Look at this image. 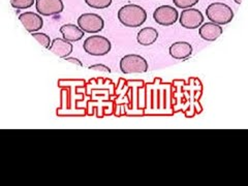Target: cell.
Returning <instances> with one entry per match:
<instances>
[{"label": "cell", "mask_w": 248, "mask_h": 186, "mask_svg": "<svg viewBox=\"0 0 248 186\" xmlns=\"http://www.w3.org/2000/svg\"><path fill=\"white\" fill-rule=\"evenodd\" d=\"M145 82L119 79L115 87L114 115L117 117H142L145 112Z\"/></svg>", "instance_id": "obj_1"}, {"label": "cell", "mask_w": 248, "mask_h": 186, "mask_svg": "<svg viewBox=\"0 0 248 186\" xmlns=\"http://www.w3.org/2000/svg\"><path fill=\"white\" fill-rule=\"evenodd\" d=\"M170 83L174 114L183 113L186 118H193L203 112V107L200 103L203 95V84L200 79H176Z\"/></svg>", "instance_id": "obj_2"}, {"label": "cell", "mask_w": 248, "mask_h": 186, "mask_svg": "<svg viewBox=\"0 0 248 186\" xmlns=\"http://www.w3.org/2000/svg\"><path fill=\"white\" fill-rule=\"evenodd\" d=\"M144 116H174L172 102V83L160 78L145 84Z\"/></svg>", "instance_id": "obj_3"}, {"label": "cell", "mask_w": 248, "mask_h": 186, "mask_svg": "<svg viewBox=\"0 0 248 186\" xmlns=\"http://www.w3.org/2000/svg\"><path fill=\"white\" fill-rule=\"evenodd\" d=\"M83 80H59L58 86L61 88V106L57 110L60 117L65 116H84L87 114L86 108L79 106L84 94L79 90L84 87Z\"/></svg>", "instance_id": "obj_4"}, {"label": "cell", "mask_w": 248, "mask_h": 186, "mask_svg": "<svg viewBox=\"0 0 248 186\" xmlns=\"http://www.w3.org/2000/svg\"><path fill=\"white\" fill-rule=\"evenodd\" d=\"M118 20L124 26L137 28L146 22L147 12L141 5L126 4L118 11Z\"/></svg>", "instance_id": "obj_5"}, {"label": "cell", "mask_w": 248, "mask_h": 186, "mask_svg": "<svg viewBox=\"0 0 248 186\" xmlns=\"http://www.w3.org/2000/svg\"><path fill=\"white\" fill-rule=\"evenodd\" d=\"M206 16L215 24L227 25L234 19V12L226 3L213 2L206 9Z\"/></svg>", "instance_id": "obj_6"}, {"label": "cell", "mask_w": 248, "mask_h": 186, "mask_svg": "<svg viewBox=\"0 0 248 186\" xmlns=\"http://www.w3.org/2000/svg\"><path fill=\"white\" fill-rule=\"evenodd\" d=\"M83 49L91 56H105L112 49L111 42L102 35H91L85 40Z\"/></svg>", "instance_id": "obj_7"}, {"label": "cell", "mask_w": 248, "mask_h": 186, "mask_svg": "<svg viewBox=\"0 0 248 186\" xmlns=\"http://www.w3.org/2000/svg\"><path fill=\"white\" fill-rule=\"evenodd\" d=\"M120 69L123 74H144L148 71V62L138 54H128L120 60Z\"/></svg>", "instance_id": "obj_8"}, {"label": "cell", "mask_w": 248, "mask_h": 186, "mask_svg": "<svg viewBox=\"0 0 248 186\" xmlns=\"http://www.w3.org/2000/svg\"><path fill=\"white\" fill-rule=\"evenodd\" d=\"M78 26L85 33H98L105 27V21L97 14L86 13L78 18Z\"/></svg>", "instance_id": "obj_9"}, {"label": "cell", "mask_w": 248, "mask_h": 186, "mask_svg": "<svg viewBox=\"0 0 248 186\" xmlns=\"http://www.w3.org/2000/svg\"><path fill=\"white\" fill-rule=\"evenodd\" d=\"M153 19L161 26H172L179 19L177 9L170 5H161L153 13Z\"/></svg>", "instance_id": "obj_10"}, {"label": "cell", "mask_w": 248, "mask_h": 186, "mask_svg": "<svg viewBox=\"0 0 248 186\" xmlns=\"http://www.w3.org/2000/svg\"><path fill=\"white\" fill-rule=\"evenodd\" d=\"M179 22L186 29H197L204 23V16L197 9H185L182 11Z\"/></svg>", "instance_id": "obj_11"}, {"label": "cell", "mask_w": 248, "mask_h": 186, "mask_svg": "<svg viewBox=\"0 0 248 186\" xmlns=\"http://www.w3.org/2000/svg\"><path fill=\"white\" fill-rule=\"evenodd\" d=\"M35 9L38 15L50 17L63 12L64 4L62 0H35Z\"/></svg>", "instance_id": "obj_12"}, {"label": "cell", "mask_w": 248, "mask_h": 186, "mask_svg": "<svg viewBox=\"0 0 248 186\" xmlns=\"http://www.w3.org/2000/svg\"><path fill=\"white\" fill-rule=\"evenodd\" d=\"M19 20L25 27V29L30 33L37 32L44 26V20L41 15L32 13V12H25L19 16Z\"/></svg>", "instance_id": "obj_13"}, {"label": "cell", "mask_w": 248, "mask_h": 186, "mask_svg": "<svg viewBox=\"0 0 248 186\" xmlns=\"http://www.w3.org/2000/svg\"><path fill=\"white\" fill-rule=\"evenodd\" d=\"M222 33V27L213 22H207L201 25L199 29V34L206 42H214Z\"/></svg>", "instance_id": "obj_14"}, {"label": "cell", "mask_w": 248, "mask_h": 186, "mask_svg": "<svg viewBox=\"0 0 248 186\" xmlns=\"http://www.w3.org/2000/svg\"><path fill=\"white\" fill-rule=\"evenodd\" d=\"M49 50L53 52L54 54L60 58H66L73 53L74 46L72 43H69L63 38H55L51 42V45L49 46Z\"/></svg>", "instance_id": "obj_15"}, {"label": "cell", "mask_w": 248, "mask_h": 186, "mask_svg": "<svg viewBox=\"0 0 248 186\" xmlns=\"http://www.w3.org/2000/svg\"><path fill=\"white\" fill-rule=\"evenodd\" d=\"M169 52L174 59L184 60L192 54V46L187 42H176L170 45Z\"/></svg>", "instance_id": "obj_16"}, {"label": "cell", "mask_w": 248, "mask_h": 186, "mask_svg": "<svg viewBox=\"0 0 248 186\" xmlns=\"http://www.w3.org/2000/svg\"><path fill=\"white\" fill-rule=\"evenodd\" d=\"M60 33L63 36V40L69 43H76L81 41L85 35L84 31L77 25L64 24L60 27Z\"/></svg>", "instance_id": "obj_17"}, {"label": "cell", "mask_w": 248, "mask_h": 186, "mask_svg": "<svg viewBox=\"0 0 248 186\" xmlns=\"http://www.w3.org/2000/svg\"><path fill=\"white\" fill-rule=\"evenodd\" d=\"M158 38V31L153 27H145L138 32L137 42L141 45L148 46L153 45Z\"/></svg>", "instance_id": "obj_18"}, {"label": "cell", "mask_w": 248, "mask_h": 186, "mask_svg": "<svg viewBox=\"0 0 248 186\" xmlns=\"http://www.w3.org/2000/svg\"><path fill=\"white\" fill-rule=\"evenodd\" d=\"M85 2L91 9L105 10L112 4V0H85Z\"/></svg>", "instance_id": "obj_19"}, {"label": "cell", "mask_w": 248, "mask_h": 186, "mask_svg": "<svg viewBox=\"0 0 248 186\" xmlns=\"http://www.w3.org/2000/svg\"><path fill=\"white\" fill-rule=\"evenodd\" d=\"M10 2L16 10H26L35 3V0H10Z\"/></svg>", "instance_id": "obj_20"}, {"label": "cell", "mask_w": 248, "mask_h": 186, "mask_svg": "<svg viewBox=\"0 0 248 186\" xmlns=\"http://www.w3.org/2000/svg\"><path fill=\"white\" fill-rule=\"evenodd\" d=\"M31 35H32L35 38V40L44 46V48L49 49V46H50L52 41H51V38L48 34L42 33V32H33V33H31Z\"/></svg>", "instance_id": "obj_21"}, {"label": "cell", "mask_w": 248, "mask_h": 186, "mask_svg": "<svg viewBox=\"0 0 248 186\" xmlns=\"http://www.w3.org/2000/svg\"><path fill=\"white\" fill-rule=\"evenodd\" d=\"M200 0H173L174 4L178 7V9H190V7L195 6L199 3Z\"/></svg>", "instance_id": "obj_22"}, {"label": "cell", "mask_w": 248, "mask_h": 186, "mask_svg": "<svg viewBox=\"0 0 248 186\" xmlns=\"http://www.w3.org/2000/svg\"><path fill=\"white\" fill-rule=\"evenodd\" d=\"M88 68H89V69H92V71L103 72V73H108V74H110V73H111V68H110V67H108L107 65H105V64H100V63L90 65Z\"/></svg>", "instance_id": "obj_23"}, {"label": "cell", "mask_w": 248, "mask_h": 186, "mask_svg": "<svg viewBox=\"0 0 248 186\" xmlns=\"http://www.w3.org/2000/svg\"><path fill=\"white\" fill-rule=\"evenodd\" d=\"M66 61H68V62H72V63H74V64H77L78 66H83V63L82 62L78 59V58H75V57H66V58H64Z\"/></svg>", "instance_id": "obj_24"}, {"label": "cell", "mask_w": 248, "mask_h": 186, "mask_svg": "<svg viewBox=\"0 0 248 186\" xmlns=\"http://www.w3.org/2000/svg\"><path fill=\"white\" fill-rule=\"evenodd\" d=\"M234 1L237 3V4H241V2H242V0H234Z\"/></svg>", "instance_id": "obj_25"}]
</instances>
